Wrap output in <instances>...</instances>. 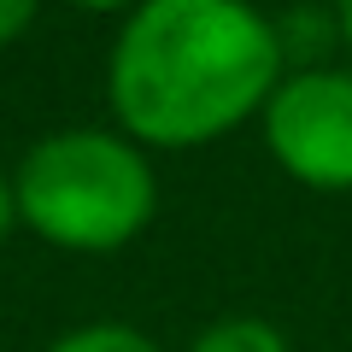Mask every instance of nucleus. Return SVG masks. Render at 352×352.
Wrapping results in <instances>:
<instances>
[{
	"label": "nucleus",
	"mask_w": 352,
	"mask_h": 352,
	"mask_svg": "<svg viewBox=\"0 0 352 352\" xmlns=\"http://www.w3.org/2000/svg\"><path fill=\"white\" fill-rule=\"evenodd\" d=\"M288 76L276 18L235 0H147L106 59L112 118L135 147H206L264 112Z\"/></svg>",
	"instance_id": "1"
},
{
	"label": "nucleus",
	"mask_w": 352,
	"mask_h": 352,
	"mask_svg": "<svg viewBox=\"0 0 352 352\" xmlns=\"http://www.w3.org/2000/svg\"><path fill=\"white\" fill-rule=\"evenodd\" d=\"M18 223L59 252H118L153 223L159 176L124 129H53L12 170Z\"/></svg>",
	"instance_id": "2"
},
{
	"label": "nucleus",
	"mask_w": 352,
	"mask_h": 352,
	"mask_svg": "<svg viewBox=\"0 0 352 352\" xmlns=\"http://www.w3.org/2000/svg\"><path fill=\"white\" fill-rule=\"evenodd\" d=\"M264 147L294 182L317 194L352 188V71L340 65H305L276 82L258 112Z\"/></svg>",
	"instance_id": "3"
},
{
	"label": "nucleus",
	"mask_w": 352,
	"mask_h": 352,
	"mask_svg": "<svg viewBox=\"0 0 352 352\" xmlns=\"http://www.w3.org/2000/svg\"><path fill=\"white\" fill-rule=\"evenodd\" d=\"M188 352H294V346H288V335H282L270 317H247V311H235V317H217V323H206L200 335L188 340Z\"/></svg>",
	"instance_id": "4"
},
{
	"label": "nucleus",
	"mask_w": 352,
	"mask_h": 352,
	"mask_svg": "<svg viewBox=\"0 0 352 352\" xmlns=\"http://www.w3.org/2000/svg\"><path fill=\"white\" fill-rule=\"evenodd\" d=\"M47 352H164V346L135 323H82L71 335H59Z\"/></svg>",
	"instance_id": "5"
},
{
	"label": "nucleus",
	"mask_w": 352,
	"mask_h": 352,
	"mask_svg": "<svg viewBox=\"0 0 352 352\" xmlns=\"http://www.w3.org/2000/svg\"><path fill=\"white\" fill-rule=\"evenodd\" d=\"M30 24H36V6L30 0H0V47H12Z\"/></svg>",
	"instance_id": "6"
},
{
	"label": "nucleus",
	"mask_w": 352,
	"mask_h": 352,
	"mask_svg": "<svg viewBox=\"0 0 352 352\" xmlns=\"http://www.w3.org/2000/svg\"><path fill=\"white\" fill-rule=\"evenodd\" d=\"M12 223H18V194H12V176L0 170V241L12 235Z\"/></svg>",
	"instance_id": "7"
},
{
	"label": "nucleus",
	"mask_w": 352,
	"mask_h": 352,
	"mask_svg": "<svg viewBox=\"0 0 352 352\" xmlns=\"http://www.w3.org/2000/svg\"><path fill=\"white\" fill-rule=\"evenodd\" d=\"M335 36L346 41V47H352V0H346V6H340V12H335Z\"/></svg>",
	"instance_id": "8"
}]
</instances>
